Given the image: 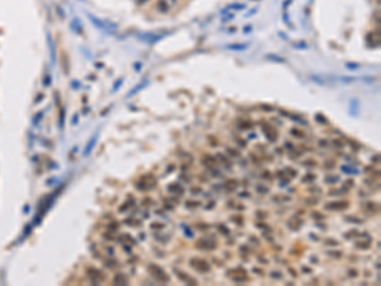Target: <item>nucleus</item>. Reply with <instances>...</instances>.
<instances>
[{
  "label": "nucleus",
  "instance_id": "1",
  "mask_svg": "<svg viewBox=\"0 0 381 286\" xmlns=\"http://www.w3.org/2000/svg\"><path fill=\"white\" fill-rule=\"evenodd\" d=\"M189 264H190V267L195 268L198 272H208L211 270L208 262L201 258H192L189 261Z\"/></svg>",
  "mask_w": 381,
  "mask_h": 286
},
{
  "label": "nucleus",
  "instance_id": "6",
  "mask_svg": "<svg viewBox=\"0 0 381 286\" xmlns=\"http://www.w3.org/2000/svg\"><path fill=\"white\" fill-rule=\"evenodd\" d=\"M197 247L201 249H214L216 248V244L212 240H207V239H201L197 243Z\"/></svg>",
  "mask_w": 381,
  "mask_h": 286
},
{
  "label": "nucleus",
  "instance_id": "27",
  "mask_svg": "<svg viewBox=\"0 0 381 286\" xmlns=\"http://www.w3.org/2000/svg\"><path fill=\"white\" fill-rule=\"evenodd\" d=\"M283 22H286L290 27H291V23H290V19H289V15H287V13L286 12H283Z\"/></svg>",
  "mask_w": 381,
  "mask_h": 286
},
{
  "label": "nucleus",
  "instance_id": "29",
  "mask_svg": "<svg viewBox=\"0 0 381 286\" xmlns=\"http://www.w3.org/2000/svg\"><path fill=\"white\" fill-rule=\"evenodd\" d=\"M250 31H252V26H247V27L243 28V33L248 35V33H250Z\"/></svg>",
  "mask_w": 381,
  "mask_h": 286
},
{
  "label": "nucleus",
  "instance_id": "24",
  "mask_svg": "<svg viewBox=\"0 0 381 286\" xmlns=\"http://www.w3.org/2000/svg\"><path fill=\"white\" fill-rule=\"evenodd\" d=\"M346 68H348V69H358L359 68V65L358 64H346Z\"/></svg>",
  "mask_w": 381,
  "mask_h": 286
},
{
  "label": "nucleus",
  "instance_id": "14",
  "mask_svg": "<svg viewBox=\"0 0 381 286\" xmlns=\"http://www.w3.org/2000/svg\"><path fill=\"white\" fill-rule=\"evenodd\" d=\"M181 228L183 229V231H184V234H186V237H187V238H193V235H195V234H193V231L190 230V228H189V226H187L186 224H182V225H181Z\"/></svg>",
  "mask_w": 381,
  "mask_h": 286
},
{
  "label": "nucleus",
  "instance_id": "12",
  "mask_svg": "<svg viewBox=\"0 0 381 286\" xmlns=\"http://www.w3.org/2000/svg\"><path fill=\"white\" fill-rule=\"evenodd\" d=\"M158 9L160 10V12H168V9H169V5H168V3L165 2V0H159L158 2Z\"/></svg>",
  "mask_w": 381,
  "mask_h": 286
},
{
  "label": "nucleus",
  "instance_id": "26",
  "mask_svg": "<svg viewBox=\"0 0 381 286\" xmlns=\"http://www.w3.org/2000/svg\"><path fill=\"white\" fill-rule=\"evenodd\" d=\"M299 132H300L299 130H295V129H292V130H291V134H292L293 136H297V137H302V136H304V134H299Z\"/></svg>",
  "mask_w": 381,
  "mask_h": 286
},
{
  "label": "nucleus",
  "instance_id": "35",
  "mask_svg": "<svg viewBox=\"0 0 381 286\" xmlns=\"http://www.w3.org/2000/svg\"><path fill=\"white\" fill-rule=\"evenodd\" d=\"M313 218H314V219H315V218H316V219H323L324 216H323V215H318V213H314Z\"/></svg>",
  "mask_w": 381,
  "mask_h": 286
},
{
  "label": "nucleus",
  "instance_id": "36",
  "mask_svg": "<svg viewBox=\"0 0 381 286\" xmlns=\"http://www.w3.org/2000/svg\"><path fill=\"white\" fill-rule=\"evenodd\" d=\"M326 146V141H324V140H320V146Z\"/></svg>",
  "mask_w": 381,
  "mask_h": 286
},
{
  "label": "nucleus",
  "instance_id": "32",
  "mask_svg": "<svg viewBox=\"0 0 381 286\" xmlns=\"http://www.w3.org/2000/svg\"><path fill=\"white\" fill-rule=\"evenodd\" d=\"M348 273H349V276H351V277L357 276V271H353V270H349V271H348Z\"/></svg>",
  "mask_w": 381,
  "mask_h": 286
},
{
  "label": "nucleus",
  "instance_id": "28",
  "mask_svg": "<svg viewBox=\"0 0 381 286\" xmlns=\"http://www.w3.org/2000/svg\"><path fill=\"white\" fill-rule=\"evenodd\" d=\"M162 229V228H164V224H160V222H155L154 225H151V229Z\"/></svg>",
  "mask_w": 381,
  "mask_h": 286
},
{
  "label": "nucleus",
  "instance_id": "37",
  "mask_svg": "<svg viewBox=\"0 0 381 286\" xmlns=\"http://www.w3.org/2000/svg\"><path fill=\"white\" fill-rule=\"evenodd\" d=\"M145 2H146V0H139L137 3H139V4H142V3H145Z\"/></svg>",
  "mask_w": 381,
  "mask_h": 286
},
{
  "label": "nucleus",
  "instance_id": "9",
  "mask_svg": "<svg viewBox=\"0 0 381 286\" xmlns=\"http://www.w3.org/2000/svg\"><path fill=\"white\" fill-rule=\"evenodd\" d=\"M147 84H149V81H147V80H145L144 83H140V84H139V85H137L136 88H133V89H132V90H131V92H130L129 94H127V97H131V95H133V94H136V93H137V92H139V90H141V89H144V88H145V87L147 85Z\"/></svg>",
  "mask_w": 381,
  "mask_h": 286
},
{
  "label": "nucleus",
  "instance_id": "21",
  "mask_svg": "<svg viewBox=\"0 0 381 286\" xmlns=\"http://www.w3.org/2000/svg\"><path fill=\"white\" fill-rule=\"evenodd\" d=\"M315 120L319 121V123H328L326 118H325V117H323L322 114H316V116H315Z\"/></svg>",
  "mask_w": 381,
  "mask_h": 286
},
{
  "label": "nucleus",
  "instance_id": "17",
  "mask_svg": "<svg viewBox=\"0 0 381 286\" xmlns=\"http://www.w3.org/2000/svg\"><path fill=\"white\" fill-rule=\"evenodd\" d=\"M339 79H341L343 83H347V84H348V83H352V81L358 80L359 78H356V77H341Z\"/></svg>",
  "mask_w": 381,
  "mask_h": 286
},
{
  "label": "nucleus",
  "instance_id": "25",
  "mask_svg": "<svg viewBox=\"0 0 381 286\" xmlns=\"http://www.w3.org/2000/svg\"><path fill=\"white\" fill-rule=\"evenodd\" d=\"M329 254L332 257H337V258H341L342 257V252H329Z\"/></svg>",
  "mask_w": 381,
  "mask_h": 286
},
{
  "label": "nucleus",
  "instance_id": "20",
  "mask_svg": "<svg viewBox=\"0 0 381 286\" xmlns=\"http://www.w3.org/2000/svg\"><path fill=\"white\" fill-rule=\"evenodd\" d=\"M338 179H339V177H335V176H333V177H328V178H325V182H328V183H334V182H337Z\"/></svg>",
  "mask_w": 381,
  "mask_h": 286
},
{
  "label": "nucleus",
  "instance_id": "13",
  "mask_svg": "<svg viewBox=\"0 0 381 286\" xmlns=\"http://www.w3.org/2000/svg\"><path fill=\"white\" fill-rule=\"evenodd\" d=\"M168 191L169 192H173V193H175V192H182V191H184V189H182V187L179 186L178 183H174V184H169L168 186Z\"/></svg>",
  "mask_w": 381,
  "mask_h": 286
},
{
  "label": "nucleus",
  "instance_id": "30",
  "mask_svg": "<svg viewBox=\"0 0 381 286\" xmlns=\"http://www.w3.org/2000/svg\"><path fill=\"white\" fill-rule=\"evenodd\" d=\"M227 151H230V153H229L230 155H234V156H239V153H238L236 150H232V149H229V147H227Z\"/></svg>",
  "mask_w": 381,
  "mask_h": 286
},
{
  "label": "nucleus",
  "instance_id": "15",
  "mask_svg": "<svg viewBox=\"0 0 381 286\" xmlns=\"http://www.w3.org/2000/svg\"><path fill=\"white\" fill-rule=\"evenodd\" d=\"M266 57H267L268 60H273V61H276V62H281V64L286 62V59H283V57H281V56H277V55H267Z\"/></svg>",
  "mask_w": 381,
  "mask_h": 286
},
{
  "label": "nucleus",
  "instance_id": "10",
  "mask_svg": "<svg viewBox=\"0 0 381 286\" xmlns=\"http://www.w3.org/2000/svg\"><path fill=\"white\" fill-rule=\"evenodd\" d=\"M341 171L344 172L346 174H358V173H359L358 169L351 168V167H348V165H342V167H341Z\"/></svg>",
  "mask_w": 381,
  "mask_h": 286
},
{
  "label": "nucleus",
  "instance_id": "16",
  "mask_svg": "<svg viewBox=\"0 0 381 286\" xmlns=\"http://www.w3.org/2000/svg\"><path fill=\"white\" fill-rule=\"evenodd\" d=\"M236 187H238V183H236L235 181H230V182L225 183V188H226L227 191H234Z\"/></svg>",
  "mask_w": 381,
  "mask_h": 286
},
{
  "label": "nucleus",
  "instance_id": "18",
  "mask_svg": "<svg viewBox=\"0 0 381 286\" xmlns=\"http://www.w3.org/2000/svg\"><path fill=\"white\" fill-rule=\"evenodd\" d=\"M257 191H258L259 193H262V195H266V193L269 192V188H268V187H262V186L259 184V186H257Z\"/></svg>",
  "mask_w": 381,
  "mask_h": 286
},
{
  "label": "nucleus",
  "instance_id": "33",
  "mask_svg": "<svg viewBox=\"0 0 381 286\" xmlns=\"http://www.w3.org/2000/svg\"><path fill=\"white\" fill-rule=\"evenodd\" d=\"M256 13H257V9H252L249 13H247V14H245V17H250L252 14H256Z\"/></svg>",
  "mask_w": 381,
  "mask_h": 286
},
{
  "label": "nucleus",
  "instance_id": "22",
  "mask_svg": "<svg viewBox=\"0 0 381 286\" xmlns=\"http://www.w3.org/2000/svg\"><path fill=\"white\" fill-rule=\"evenodd\" d=\"M271 277H272V279H276V280H281V279H282V275H281V272H277V271H276V272H272V273H271Z\"/></svg>",
  "mask_w": 381,
  "mask_h": 286
},
{
  "label": "nucleus",
  "instance_id": "2",
  "mask_svg": "<svg viewBox=\"0 0 381 286\" xmlns=\"http://www.w3.org/2000/svg\"><path fill=\"white\" fill-rule=\"evenodd\" d=\"M149 271L153 273V276L156 277L159 281H162V282H168L169 281V276L165 273V271L163 268H160L159 266H156V264H150Z\"/></svg>",
  "mask_w": 381,
  "mask_h": 286
},
{
  "label": "nucleus",
  "instance_id": "4",
  "mask_svg": "<svg viewBox=\"0 0 381 286\" xmlns=\"http://www.w3.org/2000/svg\"><path fill=\"white\" fill-rule=\"evenodd\" d=\"M166 35H155V33H144V35H139V37L145 41V42H149V44H154V42H158L159 39L164 38Z\"/></svg>",
  "mask_w": 381,
  "mask_h": 286
},
{
  "label": "nucleus",
  "instance_id": "3",
  "mask_svg": "<svg viewBox=\"0 0 381 286\" xmlns=\"http://www.w3.org/2000/svg\"><path fill=\"white\" fill-rule=\"evenodd\" d=\"M359 110H361V106H359V101L352 98L348 102V112L351 117H358L359 116Z\"/></svg>",
  "mask_w": 381,
  "mask_h": 286
},
{
  "label": "nucleus",
  "instance_id": "5",
  "mask_svg": "<svg viewBox=\"0 0 381 286\" xmlns=\"http://www.w3.org/2000/svg\"><path fill=\"white\" fill-rule=\"evenodd\" d=\"M326 210H343L348 207V204L344 202V201H341V202H329L324 206Z\"/></svg>",
  "mask_w": 381,
  "mask_h": 286
},
{
  "label": "nucleus",
  "instance_id": "23",
  "mask_svg": "<svg viewBox=\"0 0 381 286\" xmlns=\"http://www.w3.org/2000/svg\"><path fill=\"white\" fill-rule=\"evenodd\" d=\"M346 220H348V221H352V222H357V224H362V222H363V220H361V219H357V218H346Z\"/></svg>",
  "mask_w": 381,
  "mask_h": 286
},
{
  "label": "nucleus",
  "instance_id": "11",
  "mask_svg": "<svg viewBox=\"0 0 381 286\" xmlns=\"http://www.w3.org/2000/svg\"><path fill=\"white\" fill-rule=\"evenodd\" d=\"M175 272L178 273L177 276H178L179 279H181V280H183V281H184L186 284H190V282H195V281H192V280L189 279V276H188V275H187L186 272H181V271H177V270H175Z\"/></svg>",
  "mask_w": 381,
  "mask_h": 286
},
{
  "label": "nucleus",
  "instance_id": "31",
  "mask_svg": "<svg viewBox=\"0 0 381 286\" xmlns=\"http://www.w3.org/2000/svg\"><path fill=\"white\" fill-rule=\"evenodd\" d=\"M219 229H220L221 231H225V233H226V234H229V233H230V230H229V229H227L226 226H222V225H219Z\"/></svg>",
  "mask_w": 381,
  "mask_h": 286
},
{
  "label": "nucleus",
  "instance_id": "7",
  "mask_svg": "<svg viewBox=\"0 0 381 286\" xmlns=\"http://www.w3.org/2000/svg\"><path fill=\"white\" fill-rule=\"evenodd\" d=\"M249 47V44H235V45H227V50H234V51H244Z\"/></svg>",
  "mask_w": 381,
  "mask_h": 286
},
{
  "label": "nucleus",
  "instance_id": "34",
  "mask_svg": "<svg viewBox=\"0 0 381 286\" xmlns=\"http://www.w3.org/2000/svg\"><path fill=\"white\" fill-rule=\"evenodd\" d=\"M315 178V176H309V177H304V179H302V182H306V181H309V179H314Z\"/></svg>",
  "mask_w": 381,
  "mask_h": 286
},
{
  "label": "nucleus",
  "instance_id": "19",
  "mask_svg": "<svg viewBox=\"0 0 381 286\" xmlns=\"http://www.w3.org/2000/svg\"><path fill=\"white\" fill-rule=\"evenodd\" d=\"M325 244H326V246H339V242H338V240H334V239H326V240H325Z\"/></svg>",
  "mask_w": 381,
  "mask_h": 286
},
{
  "label": "nucleus",
  "instance_id": "8",
  "mask_svg": "<svg viewBox=\"0 0 381 286\" xmlns=\"http://www.w3.org/2000/svg\"><path fill=\"white\" fill-rule=\"evenodd\" d=\"M310 79L316 84H320V85H328V80L319 75H310Z\"/></svg>",
  "mask_w": 381,
  "mask_h": 286
}]
</instances>
